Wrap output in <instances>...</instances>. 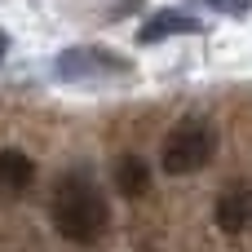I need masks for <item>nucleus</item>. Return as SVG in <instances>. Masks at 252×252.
I'll return each mask as SVG.
<instances>
[{
  "instance_id": "nucleus-1",
  "label": "nucleus",
  "mask_w": 252,
  "mask_h": 252,
  "mask_svg": "<svg viewBox=\"0 0 252 252\" xmlns=\"http://www.w3.org/2000/svg\"><path fill=\"white\" fill-rule=\"evenodd\" d=\"M49 221L71 244H97L111 226V204L89 177L66 173V177H58V186L49 195Z\"/></svg>"
},
{
  "instance_id": "nucleus-2",
  "label": "nucleus",
  "mask_w": 252,
  "mask_h": 252,
  "mask_svg": "<svg viewBox=\"0 0 252 252\" xmlns=\"http://www.w3.org/2000/svg\"><path fill=\"white\" fill-rule=\"evenodd\" d=\"M217 155V133L204 120H182L164 142H159V168L168 177H190L199 168H208Z\"/></svg>"
},
{
  "instance_id": "nucleus-3",
  "label": "nucleus",
  "mask_w": 252,
  "mask_h": 252,
  "mask_svg": "<svg viewBox=\"0 0 252 252\" xmlns=\"http://www.w3.org/2000/svg\"><path fill=\"white\" fill-rule=\"evenodd\" d=\"M217 226L226 235H239L252 226V182H230L217 195Z\"/></svg>"
},
{
  "instance_id": "nucleus-4",
  "label": "nucleus",
  "mask_w": 252,
  "mask_h": 252,
  "mask_svg": "<svg viewBox=\"0 0 252 252\" xmlns=\"http://www.w3.org/2000/svg\"><path fill=\"white\" fill-rule=\"evenodd\" d=\"M58 71L66 75V80H97V75H115V71H124L115 58H106L102 49H71L62 62H58Z\"/></svg>"
},
{
  "instance_id": "nucleus-5",
  "label": "nucleus",
  "mask_w": 252,
  "mask_h": 252,
  "mask_svg": "<svg viewBox=\"0 0 252 252\" xmlns=\"http://www.w3.org/2000/svg\"><path fill=\"white\" fill-rule=\"evenodd\" d=\"M31 182H35L31 155H22V151H0V190H4V195H18V190H27Z\"/></svg>"
},
{
  "instance_id": "nucleus-6",
  "label": "nucleus",
  "mask_w": 252,
  "mask_h": 252,
  "mask_svg": "<svg viewBox=\"0 0 252 252\" xmlns=\"http://www.w3.org/2000/svg\"><path fill=\"white\" fill-rule=\"evenodd\" d=\"M115 186H120L124 195H142V190L151 186V168H146L137 155H128V159L115 164Z\"/></svg>"
},
{
  "instance_id": "nucleus-7",
  "label": "nucleus",
  "mask_w": 252,
  "mask_h": 252,
  "mask_svg": "<svg viewBox=\"0 0 252 252\" xmlns=\"http://www.w3.org/2000/svg\"><path fill=\"white\" fill-rule=\"evenodd\" d=\"M168 31H199V22L195 18H159V22H146L142 27V40H159Z\"/></svg>"
},
{
  "instance_id": "nucleus-8",
  "label": "nucleus",
  "mask_w": 252,
  "mask_h": 252,
  "mask_svg": "<svg viewBox=\"0 0 252 252\" xmlns=\"http://www.w3.org/2000/svg\"><path fill=\"white\" fill-rule=\"evenodd\" d=\"M0 58H4V35H0Z\"/></svg>"
}]
</instances>
